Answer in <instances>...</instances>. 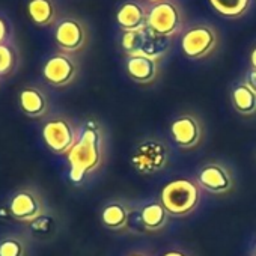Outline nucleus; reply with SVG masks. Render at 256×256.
I'll return each mask as SVG.
<instances>
[{
	"label": "nucleus",
	"instance_id": "16",
	"mask_svg": "<svg viewBox=\"0 0 256 256\" xmlns=\"http://www.w3.org/2000/svg\"><path fill=\"white\" fill-rule=\"evenodd\" d=\"M28 14L38 26H50L58 20V8L54 0H29Z\"/></svg>",
	"mask_w": 256,
	"mask_h": 256
},
{
	"label": "nucleus",
	"instance_id": "21",
	"mask_svg": "<svg viewBox=\"0 0 256 256\" xmlns=\"http://www.w3.org/2000/svg\"><path fill=\"white\" fill-rule=\"evenodd\" d=\"M210 4L220 16L226 18H240L248 11L252 0H210Z\"/></svg>",
	"mask_w": 256,
	"mask_h": 256
},
{
	"label": "nucleus",
	"instance_id": "26",
	"mask_svg": "<svg viewBox=\"0 0 256 256\" xmlns=\"http://www.w3.org/2000/svg\"><path fill=\"white\" fill-rule=\"evenodd\" d=\"M163 256H187V254L180 250H169V252L163 253Z\"/></svg>",
	"mask_w": 256,
	"mask_h": 256
},
{
	"label": "nucleus",
	"instance_id": "22",
	"mask_svg": "<svg viewBox=\"0 0 256 256\" xmlns=\"http://www.w3.org/2000/svg\"><path fill=\"white\" fill-rule=\"evenodd\" d=\"M18 66V54L12 44H0V78L11 76Z\"/></svg>",
	"mask_w": 256,
	"mask_h": 256
},
{
	"label": "nucleus",
	"instance_id": "3",
	"mask_svg": "<svg viewBox=\"0 0 256 256\" xmlns=\"http://www.w3.org/2000/svg\"><path fill=\"white\" fill-rule=\"evenodd\" d=\"M6 211L16 222L32 224L47 214V204L36 187H22L8 198Z\"/></svg>",
	"mask_w": 256,
	"mask_h": 256
},
{
	"label": "nucleus",
	"instance_id": "11",
	"mask_svg": "<svg viewBox=\"0 0 256 256\" xmlns=\"http://www.w3.org/2000/svg\"><path fill=\"white\" fill-rule=\"evenodd\" d=\"M198 186L212 194H224L232 190L234 180L230 172L218 163H210L199 169Z\"/></svg>",
	"mask_w": 256,
	"mask_h": 256
},
{
	"label": "nucleus",
	"instance_id": "5",
	"mask_svg": "<svg viewBox=\"0 0 256 256\" xmlns=\"http://www.w3.org/2000/svg\"><path fill=\"white\" fill-rule=\"evenodd\" d=\"M41 134L46 146L53 154L66 156L78 139L80 128L65 116H52L44 122Z\"/></svg>",
	"mask_w": 256,
	"mask_h": 256
},
{
	"label": "nucleus",
	"instance_id": "14",
	"mask_svg": "<svg viewBox=\"0 0 256 256\" xmlns=\"http://www.w3.org/2000/svg\"><path fill=\"white\" fill-rule=\"evenodd\" d=\"M125 71L133 82L139 84H150L157 78L160 66H158V60L156 59L142 54H134V56H126Z\"/></svg>",
	"mask_w": 256,
	"mask_h": 256
},
{
	"label": "nucleus",
	"instance_id": "28",
	"mask_svg": "<svg viewBox=\"0 0 256 256\" xmlns=\"http://www.w3.org/2000/svg\"><path fill=\"white\" fill-rule=\"evenodd\" d=\"M150 4H157V2H160V0H148Z\"/></svg>",
	"mask_w": 256,
	"mask_h": 256
},
{
	"label": "nucleus",
	"instance_id": "13",
	"mask_svg": "<svg viewBox=\"0 0 256 256\" xmlns=\"http://www.w3.org/2000/svg\"><path fill=\"white\" fill-rule=\"evenodd\" d=\"M148 10L138 0H126L116 11V23L122 32H133L145 29Z\"/></svg>",
	"mask_w": 256,
	"mask_h": 256
},
{
	"label": "nucleus",
	"instance_id": "29",
	"mask_svg": "<svg viewBox=\"0 0 256 256\" xmlns=\"http://www.w3.org/2000/svg\"><path fill=\"white\" fill-rule=\"evenodd\" d=\"M254 250H256V244H254Z\"/></svg>",
	"mask_w": 256,
	"mask_h": 256
},
{
	"label": "nucleus",
	"instance_id": "2",
	"mask_svg": "<svg viewBox=\"0 0 256 256\" xmlns=\"http://www.w3.org/2000/svg\"><path fill=\"white\" fill-rule=\"evenodd\" d=\"M199 186L190 180L180 178L168 182L160 193V204L169 216L184 217L194 211L199 204Z\"/></svg>",
	"mask_w": 256,
	"mask_h": 256
},
{
	"label": "nucleus",
	"instance_id": "27",
	"mask_svg": "<svg viewBox=\"0 0 256 256\" xmlns=\"http://www.w3.org/2000/svg\"><path fill=\"white\" fill-rule=\"evenodd\" d=\"M130 256H146V254H144V253H133V254H130Z\"/></svg>",
	"mask_w": 256,
	"mask_h": 256
},
{
	"label": "nucleus",
	"instance_id": "18",
	"mask_svg": "<svg viewBox=\"0 0 256 256\" xmlns=\"http://www.w3.org/2000/svg\"><path fill=\"white\" fill-rule=\"evenodd\" d=\"M128 211L125 205L119 202L107 204L101 211V222L106 228L112 230H124L128 222Z\"/></svg>",
	"mask_w": 256,
	"mask_h": 256
},
{
	"label": "nucleus",
	"instance_id": "4",
	"mask_svg": "<svg viewBox=\"0 0 256 256\" xmlns=\"http://www.w3.org/2000/svg\"><path fill=\"white\" fill-rule=\"evenodd\" d=\"M184 11L176 0H160L148 8V28L163 36H176L184 29Z\"/></svg>",
	"mask_w": 256,
	"mask_h": 256
},
{
	"label": "nucleus",
	"instance_id": "10",
	"mask_svg": "<svg viewBox=\"0 0 256 256\" xmlns=\"http://www.w3.org/2000/svg\"><path fill=\"white\" fill-rule=\"evenodd\" d=\"M170 138L181 150H192L202 139V125L194 116L182 114L170 124Z\"/></svg>",
	"mask_w": 256,
	"mask_h": 256
},
{
	"label": "nucleus",
	"instance_id": "23",
	"mask_svg": "<svg viewBox=\"0 0 256 256\" xmlns=\"http://www.w3.org/2000/svg\"><path fill=\"white\" fill-rule=\"evenodd\" d=\"M8 24L6 22L0 17V44H4V42H8Z\"/></svg>",
	"mask_w": 256,
	"mask_h": 256
},
{
	"label": "nucleus",
	"instance_id": "8",
	"mask_svg": "<svg viewBox=\"0 0 256 256\" xmlns=\"http://www.w3.org/2000/svg\"><path fill=\"white\" fill-rule=\"evenodd\" d=\"M54 41L60 52L72 54L82 52L89 41L86 24L76 17H64L56 23Z\"/></svg>",
	"mask_w": 256,
	"mask_h": 256
},
{
	"label": "nucleus",
	"instance_id": "17",
	"mask_svg": "<svg viewBox=\"0 0 256 256\" xmlns=\"http://www.w3.org/2000/svg\"><path fill=\"white\" fill-rule=\"evenodd\" d=\"M230 100H232L234 108L240 114L250 116L256 113V92L246 82L234 88Z\"/></svg>",
	"mask_w": 256,
	"mask_h": 256
},
{
	"label": "nucleus",
	"instance_id": "20",
	"mask_svg": "<svg viewBox=\"0 0 256 256\" xmlns=\"http://www.w3.org/2000/svg\"><path fill=\"white\" fill-rule=\"evenodd\" d=\"M29 240L23 234H6L0 236V256H28Z\"/></svg>",
	"mask_w": 256,
	"mask_h": 256
},
{
	"label": "nucleus",
	"instance_id": "30",
	"mask_svg": "<svg viewBox=\"0 0 256 256\" xmlns=\"http://www.w3.org/2000/svg\"><path fill=\"white\" fill-rule=\"evenodd\" d=\"M254 256H256V254H254Z\"/></svg>",
	"mask_w": 256,
	"mask_h": 256
},
{
	"label": "nucleus",
	"instance_id": "19",
	"mask_svg": "<svg viewBox=\"0 0 256 256\" xmlns=\"http://www.w3.org/2000/svg\"><path fill=\"white\" fill-rule=\"evenodd\" d=\"M140 214H142V222H144L148 232L162 230L166 226L168 217H169L164 206L158 202H151V204L145 205L142 208Z\"/></svg>",
	"mask_w": 256,
	"mask_h": 256
},
{
	"label": "nucleus",
	"instance_id": "15",
	"mask_svg": "<svg viewBox=\"0 0 256 256\" xmlns=\"http://www.w3.org/2000/svg\"><path fill=\"white\" fill-rule=\"evenodd\" d=\"M170 40L172 38L163 36L146 26L140 32V46H139L138 54L160 60L170 50Z\"/></svg>",
	"mask_w": 256,
	"mask_h": 256
},
{
	"label": "nucleus",
	"instance_id": "9",
	"mask_svg": "<svg viewBox=\"0 0 256 256\" xmlns=\"http://www.w3.org/2000/svg\"><path fill=\"white\" fill-rule=\"evenodd\" d=\"M78 76V64L72 54L58 52L42 65V77L53 88L70 86Z\"/></svg>",
	"mask_w": 256,
	"mask_h": 256
},
{
	"label": "nucleus",
	"instance_id": "1",
	"mask_svg": "<svg viewBox=\"0 0 256 256\" xmlns=\"http://www.w3.org/2000/svg\"><path fill=\"white\" fill-rule=\"evenodd\" d=\"M70 163V180L80 184L84 176L95 172L102 162V136L95 122L88 120L71 151L66 154Z\"/></svg>",
	"mask_w": 256,
	"mask_h": 256
},
{
	"label": "nucleus",
	"instance_id": "25",
	"mask_svg": "<svg viewBox=\"0 0 256 256\" xmlns=\"http://www.w3.org/2000/svg\"><path fill=\"white\" fill-rule=\"evenodd\" d=\"M250 65H252V70H256V46L253 47L250 53Z\"/></svg>",
	"mask_w": 256,
	"mask_h": 256
},
{
	"label": "nucleus",
	"instance_id": "7",
	"mask_svg": "<svg viewBox=\"0 0 256 256\" xmlns=\"http://www.w3.org/2000/svg\"><path fill=\"white\" fill-rule=\"evenodd\" d=\"M218 46L217 30L211 24H194L184 30L181 36V50L188 59H204Z\"/></svg>",
	"mask_w": 256,
	"mask_h": 256
},
{
	"label": "nucleus",
	"instance_id": "6",
	"mask_svg": "<svg viewBox=\"0 0 256 256\" xmlns=\"http://www.w3.org/2000/svg\"><path fill=\"white\" fill-rule=\"evenodd\" d=\"M169 160V150L162 140L146 139L138 144L132 154V166L140 175H154L163 170Z\"/></svg>",
	"mask_w": 256,
	"mask_h": 256
},
{
	"label": "nucleus",
	"instance_id": "24",
	"mask_svg": "<svg viewBox=\"0 0 256 256\" xmlns=\"http://www.w3.org/2000/svg\"><path fill=\"white\" fill-rule=\"evenodd\" d=\"M246 83L256 92V70H250L246 78Z\"/></svg>",
	"mask_w": 256,
	"mask_h": 256
},
{
	"label": "nucleus",
	"instance_id": "12",
	"mask_svg": "<svg viewBox=\"0 0 256 256\" xmlns=\"http://www.w3.org/2000/svg\"><path fill=\"white\" fill-rule=\"evenodd\" d=\"M20 110L30 119H41L48 114L50 101L44 89L36 84L24 86L18 94Z\"/></svg>",
	"mask_w": 256,
	"mask_h": 256
}]
</instances>
